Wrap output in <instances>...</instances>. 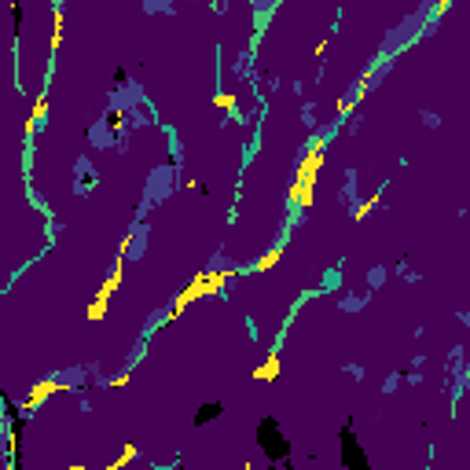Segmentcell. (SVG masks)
<instances>
[{"mask_svg":"<svg viewBox=\"0 0 470 470\" xmlns=\"http://www.w3.org/2000/svg\"><path fill=\"white\" fill-rule=\"evenodd\" d=\"M257 445L265 448L272 460H283L286 452H291V445H286V437L279 434V426H276V419H265L257 426Z\"/></svg>","mask_w":470,"mask_h":470,"instance_id":"obj_1","label":"cell"},{"mask_svg":"<svg viewBox=\"0 0 470 470\" xmlns=\"http://www.w3.org/2000/svg\"><path fill=\"white\" fill-rule=\"evenodd\" d=\"M342 455H346V467L349 470H368V463H364V455H360V445H357V437L349 434H342Z\"/></svg>","mask_w":470,"mask_h":470,"instance_id":"obj_2","label":"cell"},{"mask_svg":"<svg viewBox=\"0 0 470 470\" xmlns=\"http://www.w3.org/2000/svg\"><path fill=\"white\" fill-rule=\"evenodd\" d=\"M217 415H220V404L213 400V404H202V408H199V415H195V423H210V419H217Z\"/></svg>","mask_w":470,"mask_h":470,"instance_id":"obj_3","label":"cell"}]
</instances>
